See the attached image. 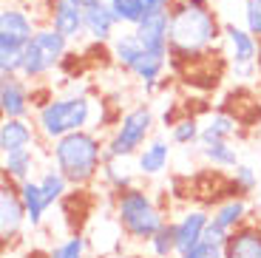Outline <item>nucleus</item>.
I'll return each mask as SVG.
<instances>
[{"label":"nucleus","mask_w":261,"mask_h":258,"mask_svg":"<svg viewBox=\"0 0 261 258\" xmlns=\"http://www.w3.org/2000/svg\"><path fill=\"white\" fill-rule=\"evenodd\" d=\"M130 156H117V159H105L102 162V170H99V176H102L105 187L111 190V193H122V190H128V187L137 185V162L134 165H128Z\"/></svg>","instance_id":"obj_18"},{"label":"nucleus","mask_w":261,"mask_h":258,"mask_svg":"<svg viewBox=\"0 0 261 258\" xmlns=\"http://www.w3.org/2000/svg\"><path fill=\"white\" fill-rule=\"evenodd\" d=\"M199 150H202V159L207 162V165H213V168H219V170H233L236 165L242 162V159H239V150H236L227 139L202 145Z\"/></svg>","instance_id":"obj_25"},{"label":"nucleus","mask_w":261,"mask_h":258,"mask_svg":"<svg viewBox=\"0 0 261 258\" xmlns=\"http://www.w3.org/2000/svg\"><path fill=\"white\" fill-rule=\"evenodd\" d=\"M199 136H202V122L193 119V116H182V119H176V122L170 125V142L173 145L188 148V145L199 142Z\"/></svg>","instance_id":"obj_29"},{"label":"nucleus","mask_w":261,"mask_h":258,"mask_svg":"<svg viewBox=\"0 0 261 258\" xmlns=\"http://www.w3.org/2000/svg\"><path fill=\"white\" fill-rule=\"evenodd\" d=\"M258 193H261V170H258Z\"/></svg>","instance_id":"obj_34"},{"label":"nucleus","mask_w":261,"mask_h":258,"mask_svg":"<svg viewBox=\"0 0 261 258\" xmlns=\"http://www.w3.org/2000/svg\"><path fill=\"white\" fill-rule=\"evenodd\" d=\"M37 182H40V187H43V196H46L48 207H54L57 201H63L65 193H68V187H71V182L65 179V173L54 165V162L48 165V168L40 170Z\"/></svg>","instance_id":"obj_24"},{"label":"nucleus","mask_w":261,"mask_h":258,"mask_svg":"<svg viewBox=\"0 0 261 258\" xmlns=\"http://www.w3.org/2000/svg\"><path fill=\"white\" fill-rule=\"evenodd\" d=\"M3 176L14 182V185H23V182L34 179V170H37V153L34 148H17L3 153Z\"/></svg>","instance_id":"obj_20"},{"label":"nucleus","mask_w":261,"mask_h":258,"mask_svg":"<svg viewBox=\"0 0 261 258\" xmlns=\"http://www.w3.org/2000/svg\"><path fill=\"white\" fill-rule=\"evenodd\" d=\"M247 196H233L230 193L222 204H216L213 210V221L216 224H222L227 233H233L236 227H242L247 221Z\"/></svg>","instance_id":"obj_23"},{"label":"nucleus","mask_w":261,"mask_h":258,"mask_svg":"<svg viewBox=\"0 0 261 258\" xmlns=\"http://www.w3.org/2000/svg\"><path fill=\"white\" fill-rule=\"evenodd\" d=\"M83 14H85V37L88 40L111 43L117 37L119 20L108 0H83Z\"/></svg>","instance_id":"obj_11"},{"label":"nucleus","mask_w":261,"mask_h":258,"mask_svg":"<svg viewBox=\"0 0 261 258\" xmlns=\"http://www.w3.org/2000/svg\"><path fill=\"white\" fill-rule=\"evenodd\" d=\"M173 0H145V6L148 9H168Z\"/></svg>","instance_id":"obj_33"},{"label":"nucleus","mask_w":261,"mask_h":258,"mask_svg":"<svg viewBox=\"0 0 261 258\" xmlns=\"http://www.w3.org/2000/svg\"><path fill=\"white\" fill-rule=\"evenodd\" d=\"M108 3H111L114 14H117L119 26H128V29H134L139 20L150 12V9L145 6V0H108Z\"/></svg>","instance_id":"obj_28"},{"label":"nucleus","mask_w":261,"mask_h":258,"mask_svg":"<svg viewBox=\"0 0 261 258\" xmlns=\"http://www.w3.org/2000/svg\"><path fill=\"white\" fill-rule=\"evenodd\" d=\"M29 219L23 199H20V187L9 176H3L0 179V239L3 244H14Z\"/></svg>","instance_id":"obj_9"},{"label":"nucleus","mask_w":261,"mask_h":258,"mask_svg":"<svg viewBox=\"0 0 261 258\" xmlns=\"http://www.w3.org/2000/svg\"><path fill=\"white\" fill-rule=\"evenodd\" d=\"M17 187H20L23 207H26L29 227L37 230V227L43 224V219H46V210H48V201H46V196H43V187H40L37 179H29V182H23V185H17Z\"/></svg>","instance_id":"obj_22"},{"label":"nucleus","mask_w":261,"mask_h":258,"mask_svg":"<svg viewBox=\"0 0 261 258\" xmlns=\"http://www.w3.org/2000/svg\"><path fill=\"white\" fill-rule=\"evenodd\" d=\"M145 54H148V48L139 43V37H137V32H134V29L117 34V37L111 40V57L117 60V63L122 65L128 74H134V68H137V65L145 60ZM150 54H153V51H150Z\"/></svg>","instance_id":"obj_19"},{"label":"nucleus","mask_w":261,"mask_h":258,"mask_svg":"<svg viewBox=\"0 0 261 258\" xmlns=\"http://www.w3.org/2000/svg\"><path fill=\"white\" fill-rule=\"evenodd\" d=\"M139 43L153 54H162V57H170V14L168 9H150L137 26Z\"/></svg>","instance_id":"obj_10"},{"label":"nucleus","mask_w":261,"mask_h":258,"mask_svg":"<svg viewBox=\"0 0 261 258\" xmlns=\"http://www.w3.org/2000/svg\"><path fill=\"white\" fill-rule=\"evenodd\" d=\"M258 190V170L247 162H239L230 170V193L233 196H250Z\"/></svg>","instance_id":"obj_26"},{"label":"nucleus","mask_w":261,"mask_h":258,"mask_svg":"<svg viewBox=\"0 0 261 258\" xmlns=\"http://www.w3.org/2000/svg\"><path fill=\"white\" fill-rule=\"evenodd\" d=\"M37 125L32 119H17V116H3V125H0V153H9V150L17 148H32L34 139H37Z\"/></svg>","instance_id":"obj_17"},{"label":"nucleus","mask_w":261,"mask_h":258,"mask_svg":"<svg viewBox=\"0 0 261 258\" xmlns=\"http://www.w3.org/2000/svg\"><path fill=\"white\" fill-rule=\"evenodd\" d=\"M224 48H227L230 71L236 80H250L255 74V63L261 54V40L253 37L244 26L224 23Z\"/></svg>","instance_id":"obj_8"},{"label":"nucleus","mask_w":261,"mask_h":258,"mask_svg":"<svg viewBox=\"0 0 261 258\" xmlns=\"http://www.w3.org/2000/svg\"><path fill=\"white\" fill-rule=\"evenodd\" d=\"M227 236H230V233L224 230L222 224H216L213 216H210L207 227H204V239H207V241H222V244H224V241H227Z\"/></svg>","instance_id":"obj_32"},{"label":"nucleus","mask_w":261,"mask_h":258,"mask_svg":"<svg viewBox=\"0 0 261 258\" xmlns=\"http://www.w3.org/2000/svg\"><path fill=\"white\" fill-rule=\"evenodd\" d=\"M242 20L244 29L261 40V0H242Z\"/></svg>","instance_id":"obj_31"},{"label":"nucleus","mask_w":261,"mask_h":258,"mask_svg":"<svg viewBox=\"0 0 261 258\" xmlns=\"http://www.w3.org/2000/svg\"><path fill=\"white\" fill-rule=\"evenodd\" d=\"M207 221H210V213L202 210V207H190V210H185V213L173 221V227H176V258L188 255V252L204 239Z\"/></svg>","instance_id":"obj_13"},{"label":"nucleus","mask_w":261,"mask_h":258,"mask_svg":"<svg viewBox=\"0 0 261 258\" xmlns=\"http://www.w3.org/2000/svg\"><path fill=\"white\" fill-rule=\"evenodd\" d=\"M150 131H153V108L148 102H139L134 108H128L119 122L114 125L111 136L105 139V159H117V156H137L139 148L150 139Z\"/></svg>","instance_id":"obj_7"},{"label":"nucleus","mask_w":261,"mask_h":258,"mask_svg":"<svg viewBox=\"0 0 261 258\" xmlns=\"http://www.w3.org/2000/svg\"><path fill=\"white\" fill-rule=\"evenodd\" d=\"M170 14V63H188L224 45V23L213 0H173Z\"/></svg>","instance_id":"obj_1"},{"label":"nucleus","mask_w":261,"mask_h":258,"mask_svg":"<svg viewBox=\"0 0 261 258\" xmlns=\"http://www.w3.org/2000/svg\"><path fill=\"white\" fill-rule=\"evenodd\" d=\"M48 26H54L71 43L85 37L83 0H48Z\"/></svg>","instance_id":"obj_12"},{"label":"nucleus","mask_w":261,"mask_h":258,"mask_svg":"<svg viewBox=\"0 0 261 258\" xmlns=\"http://www.w3.org/2000/svg\"><path fill=\"white\" fill-rule=\"evenodd\" d=\"M137 170L145 179H153V176H162L170 165V142L165 136H150L148 142L139 148L137 153Z\"/></svg>","instance_id":"obj_15"},{"label":"nucleus","mask_w":261,"mask_h":258,"mask_svg":"<svg viewBox=\"0 0 261 258\" xmlns=\"http://www.w3.org/2000/svg\"><path fill=\"white\" fill-rule=\"evenodd\" d=\"M68 45H71V40L63 37L54 26H37L34 37L26 43L23 57H20V77L29 83L48 77L68 57Z\"/></svg>","instance_id":"obj_5"},{"label":"nucleus","mask_w":261,"mask_h":258,"mask_svg":"<svg viewBox=\"0 0 261 258\" xmlns=\"http://www.w3.org/2000/svg\"><path fill=\"white\" fill-rule=\"evenodd\" d=\"M94 111H97V102L88 94H63L40 105L34 114V125L46 142H54L71 131L94 128Z\"/></svg>","instance_id":"obj_3"},{"label":"nucleus","mask_w":261,"mask_h":258,"mask_svg":"<svg viewBox=\"0 0 261 258\" xmlns=\"http://www.w3.org/2000/svg\"><path fill=\"white\" fill-rule=\"evenodd\" d=\"M37 23L20 6H3L0 12V77H20V57L34 37Z\"/></svg>","instance_id":"obj_6"},{"label":"nucleus","mask_w":261,"mask_h":258,"mask_svg":"<svg viewBox=\"0 0 261 258\" xmlns=\"http://www.w3.org/2000/svg\"><path fill=\"white\" fill-rule=\"evenodd\" d=\"M0 111H3V116H17V119H26L32 114L29 80H23V77L0 80Z\"/></svg>","instance_id":"obj_14"},{"label":"nucleus","mask_w":261,"mask_h":258,"mask_svg":"<svg viewBox=\"0 0 261 258\" xmlns=\"http://www.w3.org/2000/svg\"><path fill=\"white\" fill-rule=\"evenodd\" d=\"M105 142L91 128L71 131L51 142V162L65 173V179L74 187L91 185L102 170Z\"/></svg>","instance_id":"obj_2"},{"label":"nucleus","mask_w":261,"mask_h":258,"mask_svg":"<svg viewBox=\"0 0 261 258\" xmlns=\"http://www.w3.org/2000/svg\"><path fill=\"white\" fill-rule=\"evenodd\" d=\"M148 250L153 258H176V227L173 221H165L156 236L148 241Z\"/></svg>","instance_id":"obj_27"},{"label":"nucleus","mask_w":261,"mask_h":258,"mask_svg":"<svg viewBox=\"0 0 261 258\" xmlns=\"http://www.w3.org/2000/svg\"><path fill=\"white\" fill-rule=\"evenodd\" d=\"M114 216L122 224L125 239L137 241V244H148L156 230L165 224V210L153 201V196L145 190V187H128L122 193H114Z\"/></svg>","instance_id":"obj_4"},{"label":"nucleus","mask_w":261,"mask_h":258,"mask_svg":"<svg viewBox=\"0 0 261 258\" xmlns=\"http://www.w3.org/2000/svg\"><path fill=\"white\" fill-rule=\"evenodd\" d=\"M85 252H88V239L80 233H71L48 252V258H85Z\"/></svg>","instance_id":"obj_30"},{"label":"nucleus","mask_w":261,"mask_h":258,"mask_svg":"<svg viewBox=\"0 0 261 258\" xmlns=\"http://www.w3.org/2000/svg\"><path fill=\"white\" fill-rule=\"evenodd\" d=\"M224 258H261V224L244 221L224 241Z\"/></svg>","instance_id":"obj_16"},{"label":"nucleus","mask_w":261,"mask_h":258,"mask_svg":"<svg viewBox=\"0 0 261 258\" xmlns=\"http://www.w3.org/2000/svg\"><path fill=\"white\" fill-rule=\"evenodd\" d=\"M239 125L242 119L233 116L230 111H216L210 114L207 119L202 122V136H199V145H210V142H219V139H230V136L239 134Z\"/></svg>","instance_id":"obj_21"}]
</instances>
